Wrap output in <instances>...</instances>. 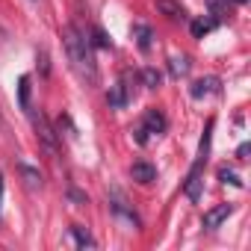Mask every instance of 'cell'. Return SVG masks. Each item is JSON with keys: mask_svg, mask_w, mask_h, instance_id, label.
<instances>
[{"mask_svg": "<svg viewBox=\"0 0 251 251\" xmlns=\"http://www.w3.org/2000/svg\"><path fill=\"white\" fill-rule=\"evenodd\" d=\"M62 42H65V53H68V62H71V68L77 71V77H80L83 83L95 86V83H98V65H95L89 39H86L77 27H65V30H62Z\"/></svg>", "mask_w": 251, "mask_h": 251, "instance_id": "cell-1", "label": "cell"}, {"mask_svg": "<svg viewBox=\"0 0 251 251\" xmlns=\"http://www.w3.org/2000/svg\"><path fill=\"white\" fill-rule=\"evenodd\" d=\"M210 139H213V121L207 124V130L201 136V145H198V157L189 169V177H186V195L189 201H201V172L207 166V154H210Z\"/></svg>", "mask_w": 251, "mask_h": 251, "instance_id": "cell-2", "label": "cell"}, {"mask_svg": "<svg viewBox=\"0 0 251 251\" xmlns=\"http://www.w3.org/2000/svg\"><path fill=\"white\" fill-rule=\"evenodd\" d=\"M163 130H166V115H163V112H157V109H148V112L142 115V121L136 124V130H133V133H136V142H139V145H145V142H148V133L160 136Z\"/></svg>", "mask_w": 251, "mask_h": 251, "instance_id": "cell-3", "label": "cell"}, {"mask_svg": "<svg viewBox=\"0 0 251 251\" xmlns=\"http://www.w3.org/2000/svg\"><path fill=\"white\" fill-rule=\"evenodd\" d=\"M219 92V77H204V80H195L192 83V89H189V95L192 98H207V95H216Z\"/></svg>", "mask_w": 251, "mask_h": 251, "instance_id": "cell-4", "label": "cell"}, {"mask_svg": "<svg viewBox=\"0 0 251 251\" xmlns=\"http://www.w3.org/2000/svg\"><path fill=\"white\" fill-rule=\"evenodd\" d=\"M33 124H36V130H39V136H42V142L50 148V151H56V133L50 130V124H48V118L39 112V115H33Z\"/></svg>", "mask_w": 251, "mask_h": 251, "instance_id": "cell-5", "label": "cell"}, {"mask_svg": "<svg viewBox=\"0 0 251 251\" xmlns=\"http://www.w3.org/2000/svg\"><path fill=\"white\" fill-rule=\"evenodd\" d=\"M157 9H160L166 18H172V21H183V18H186V9L177 3V0H157Z\"/></svg>", "mask_w": 251, "mask_h": 251, "instance_id": "cell-6", "label": "cell"}, {"mask_svg": "<svg viewBox=\"0 0 251 251\" xmlns=\"http://www.w3.org/2000/svg\"><path fill=\"white\" fill-rule=\"evenodd\" d=\"M130 175H133V180H139V183H154V180H157V169L148 166V163H133Z\"/></svg>", "mask_w": 251, "mask_h": 251, "instance_id": "cell-7", "label": "cell"}, {"mask_svg": "<svg viewBox=\"0 0 251 251\" xmlns=\"http://www.w3.org/2000/svg\"><path fill=\"white\" fill-rule=\"evenodd\" d=\"M230 213H233V207H230V204H222V207L210 210V213L204 216V227H219V225H222Z\"/></svg>", "mask_w": 251, "mask_h": 251, "instance_id": "cell-8", "label": "cell"}, {"mask_svg": "<svg viewBox=\"0 0 251 251\" xmlns=\"http://www.w3.org/2000/svg\"><path fill=\"white\" fill-rule=\"evenodd\" d=\"M133 39H136V45H139L142 50H151V27L133 24Z\"/></svg>", "mask_w": 251, "mask_h": 251, "instance_id": "cell-9", "label": "cell"}, {"mask_svg": "<svg viewBox=\"0 0 251 251\" xmlns=\"http://www.w3.org/2000/svg\"><path fill=\"white\" fill-rule=\"evenodd\" d=\"M71 236H74V242H77L80 248H95V239L89 236V230H86L83 225H71Z\"/></svg>", "mask_w": 251, "mask_h": 251, "instance_id": "cell-10", "label": "cell"}, {"mask_svg": "<svg viewBox=\"0 0 251 251\" xmlns=\"http://www.w3.org/2000/svg\"><path fill=\"white\" fill-rule=\"evenodd\" d=\"M169 71H172V77H183L189 71V59L186 56H172L169 59Z\"/></svg>", "mask_w": 251, "mask_h": 251, "instance_id": "cell-11", "label": "cell"}, {"mask_svg": "<svg viewBox=\"0 0 251 251\" xmlns=\"http://www.w3.org/2000/svg\"><path fill=\"white\" fill-rule=\"evenodd\" d=\"M124 103H127V92H124V83H118V86H112V92H109V106L121 109Z\"/></svg>", "mask_w": 251, "mask_h": 251, "instance_id": "cell-12", "label": "cell"}, {"mask_svg": "<svg viewBox=\"0 0 251 251\" xmlns=\"http://www.w3.org/2000/svg\"><path fill=\"white\" fill-rule=\"evenodd\" d=\"M210 30H213V21H192V36H195V39L207 36Z\"/></svg>", "mask_w": 251, "mask_h": 251, "instance_id": "cell-13", "label": "cell"}, {"mask_svg": "<svg viewBox=\"0 0 251 251\" xmlns=\"http://www.w3.org/2000/svg\"><path fill=\"white\" fill-rule=\"evenodd\" d=\"M142 80H145V86H148V89H157V86H160V71L145 68V71H142Z\"/></svg>", "mask_w": 251, "mask_h": 251, "instance_id": "cell-14", "label": "cell"}, {"mask_svg": "<svg viewBox=\"0 0 251 251\" xmlns=\"http://www.w3.org/2000/svg\"><path fill=\"white\" fill-rule=\"evenodd\" d=\"M92 45H95V48H109V39H106V33H103L100 27L92 30Z\"/></svg>", "mask_w": 251, "mask_h": 251, "instance_id": "cell-15", "label": "cell"}, {"mask_svg": "<svg viewBox=\"0 0 251 251\" xmlns=\"http://www.w3.org/2000/svg\"><path fill=\"white\" fill-rule=\"evenodd\" d=\"M21 106L24 109H30V77H21Z\"/></svg>", "mask_w": 251, "mask_h": 251, "instance_id": "cell-16", "label": "cell"}, {"mask_svg": "<svg viewBox=\"0 0 251 251\" xmlns=\"http://www.w3.org/2000/svg\"><path fill=\"white\" fill-rule=\"evenodd\" d=\"M219 180H222V183H230V186H242V180H239L230 169H219Z\"/></svg>", "mask_w": 251, "mask_h": 251, "instance_id": "cell-17", "label": "cell"}, {"mask_svg": "<svg viewBox=\"0 0 251 251\" xmlns=\"http://www.w3.org/2000/svg\"><path fill=\"white\" fill-rule=\"evenodd\" d=\"M21 175L27 177V183H30V186H39V183H42V175H39L36 169H27V166H21Z\"/></svg>", "mask_w": 251, "mask_h": 251, "instance_id": "cell-18", "label": "cell"}, {"mask_svg": "<svg viewBox=\"0 0 251 251\" xmlns=\"http://www.w3.org/2000/svg\"><path fill=\"white\" fill-rule=\"evenodd\" d=\"M245 154H248V145H239V151H236V157H239V160H245Z\"/></svg>", "mask_w": 251, "mask_h": 251, "instance_id": "cell-19", "label": "cell"}, {"mask_svg": "<svg viewBox=\"0 0 251 251\" xmlns=\"http://www.w3.org/2000/svg\"><path fill=\"white\" fill-rule=\"evenodd\" d=\"M0 204H3V172H0Z\"/></svg>", "mask_w": 251, "mask_h": 251, "instance_id": "cell-20", "label": "cell"}, {"mask_svg": "<svg viewBox=\"0 0 251 251\" xmlns=\"http://www.w3.org/2000/svg\"><path fill=\"white\" fill-rule=\"evenodd\" d=\"M236 3H245V0H236Z\"/></svg>", "mask_w": 251, "mask_h": 251, "instance_id": "cell-21", "label": "cell"}]
</instances>
